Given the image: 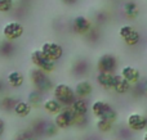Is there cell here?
<instances>
[{
  "instance_id": "obj_18",
  "label": "cell",
  "mask_w": 147,
  "mask_h": 140,
  "mask_svg": "<svg viewBox=\"0 0 147 140\" xmlns=\"http://www.w3.org/2000/svg\"><path fill=\"white\" fill-rule=\"evenodd\" d=\"M61 107H62L61 103L57 99H49L44 103V108H45L49 113H57V115H58V113L61 112Z\"/></svg>"
},
{
  "instance_id": "obj_9",
  "label": "cell",
  "mask_w": 147,
  "mask_h": 140,
  "mask_svg": "<svg viewBox=\"0 0 147 140\" xmlns=\"http://www.w3.org/2000/svg\"><path fill=\"white\" fill-rule=\"evenodd\" d=\"M4 35L7 39L9 40H14V39H18L22 36L23 33V27L21 23H17V22H10L8 23L7 26L4 27Z\"/></svg>"
},
{
  "instance_id": "obj_11",
  "label": "cell",
  "mask_w": 147,
  "mask_h": 140,
  "mask_svg": "<svg viewBox=\"0 0 147 140\" xmlns=\"http://www.w3.org/2000/svg\"><path fill=\"white\" fill-rule=\"evenodd\" d=\"M112 90L117 94H127L130 90V84L121 76V75H115L114 76V85Z\"/></svg>"
},
{
  "instance_id": "obj_28",
  "label": "cell",
  "mask_w": 147,
  "mask_h": 140,
  "mask_svg": "<svg viewBox=\"0 0 147 140\" xmlns=\"http://www.w3.org/2000/svg\"><path fill=\"white\" fill-rule=\"evenodd\" d=\"M65 3H69V4H74V3H76L78 0H63Z\"/></svg>"
},
{
  "instance_id": "obj_16",
  "label": "cell",
  "mask_w": 147,
  "mask_h": 140,
  "mask_svg": "<svg viewBox=\"0 0 147 140\" xmlns=\"http://www.w3.org/2000/svg\"><path fill=\"white\" fill-rule=\"evenodd\" d=\"M124 13L128 18L136 19L140 15V8L134 1H127L124 4Z\"/></svg>"
},
{
  "instance_id": "obj_23",
  "label": "cell",
  "mask_w": 147,
  "mask_h": 140,
  "mask_svg": "<svg viewBox=\"0 0 147 140\" xmlns=\"http://www.w3.org/2000/svg\"><path fill=\"white\" fill-rule=\"evenodd\" d=\"M13 7V0H0V12H9Z\"/></svg>"
},
{
  "instance_id": "obj_6",
  "label": "cell",
  "mask_w": 147,
  "mask_h": 140,
  "mask_svg": "<svg viewBox=\"0 0 147 140\" xmlns=\"http://www.w3.org/2000/svg\"><path fill=\"white\" fill-rule=\"evenodd\" d=\"M31 58H32L34 63H35L38 67H40L41 69H44V71H47V72L53 71V68H54L53 62H52L49 58H47L41 50H35L32 53V57H31Z\"/></svg>"
},
{
  "instance_id": "obj_19",
  "label": "cell",
  "mask_w": 147,
  "mask_h": 140,
  "mask_svg": "<svg viewBox=\"0 0 147 140\" xmlns=\"http://www.w3.org/2000/svg\"><path fill=\"white\" fill-rule=\"evenodd\" d=\"M8 81H9V84L12 85V86L18 87L23 84V76L20 72H12V73H9V76H8Z\"/></svg>"
},
{
  "instance_id": "obj_25",
  "label": "cell",
  "mask_w": 147,
  "mask_h": 140,
  "mask_svg": "<svg viewBox=\"0 0 147 140\" xmlns=\"http://www.w3.org/2000/svg\"><path fill=\"white\" fill-rule=\"evenodd\" d=\"M54 133H56V130H54L53 125H48V126H47V134H49V135H53Z\"/></svg>"
},
{
  "instance_id": "obj_27",
  "label": "cell",
  "mask_w": 147,
  "mask_h": 140,
  "mask_svg": "<svg viewBox=\"0 0 147 140\" xmlns=\"http://www.w3.org/2000/svg\"><path fill=\"white\" fill-rule=\"evenodd\" d=\"M142 89H143V91H145L146 94H147V80H146L145 82H143V85H142Z\"/></svg>"
},
{
  "instance_id": "obj_17",
  "label": "cell",
  "mask_w": 147,
  "mask_h": 140,
  "mask_svg": "<svg viewBox=\"0 0 147 140\" xmlns=\"http://www.w3.org/2000/svg\"><path fill=\"white\" fill-rule=\"evenodd\" d=\"M31 111V105L26 102H18L14 104V113L20 117H26Z\"/></svg>"
},
{
  "instance_id": "obj_4",
  "label": "cell",
  "mask_w": 147,
  "mask_h": 140,
  "mask_svg": "<svg viewBox=\"0 0 147 140\" xmlns=\"http://www.w3.org/2000/svg\"><path fill=\"white\" fill-rule=\"evenodd\" d=\"M117 66V59L112 54H103L98 59V69L99 72L105 73H114L115 68Z\"/></svg>"
},
{
  "instance_id": "obj_22",
  "label": "cell",
  "mask_w": 147,
  "mask_h": 140,
  "mask_svg": "<svg viewBox=\"0 0 147 140\" xmlns=\"http://www.w3.org/2000/svg\"><path fill=\"white\" fill-rule=\"evenodd\" d=\"M140 40H141V33L136 30L127 40H124V43H125V45H128V46H136V45H138Z\"/></svg>"
},
{
  "instance_id": "obj_3",
  "label": "cell",
  "mask_w": 147,
  "mask_h": 140,
  "mask_svg": "<svg viewBox=\"0 0 147 140\" xmlns=\"http://www.w3.org/2000/svg\"><path fill=\"white\" fill-rule=\"evenodd\" d=\"M127 126L132 131L140 133V131H146L147 127V117L142 113H130L127 118Z\"/></svg>"
},
{
  "instance_id": "obj_15",
  "label": "cell",
  "mask_w": 147,
  "mask_h": 140,
  "mask_svg": "<svg viewBox=\"0 0 147 140\" xmlns=\"http://www.w3.org/2000/svg\"><path fill=\"white\" fill-rule=\"evenodd\" d=\"M114 76L115 73H105V72H99L98 76H97V81L101 85L102 87L110 90L112 89V85H114Z\"/></svg>"
},
{
  "instance_id": "obj_31",
  "label": "cell",
  "mask_w": 147,
  "mask_h": 140,
  "mask_svg": "<svg viewBox=\"0 0 147 140\" xmlns=\"http://www.w3.org/2000/svg\"><path fill=\"white\" fill-rule=\"evenodd\" d=\"M146 131H147V127H146Z\"/></svg>"
},
{
  "instance_id": "obj_24",
  "label": "cell",
  "mask_w": 147,
  "mask_h": 140,
  "mask_svg": "<svg viewBox=\"0 0 147 140\" xmlns=\"http://www.w3.org/2000/svg\"><path fill=\"white\" fill-rule=\"evenodd\" d=\"M28 100H30V104H39L41 100V97L38 94V93H32V94H30V97H28Z\"/></svg>"
},
{
  "instance_id": "obj_13",
  "label": "cell",
  "mask_w": 147,
  "mask_h": 140,
  "mask_svg": "<svg viewBox=\"0 0 147 140\" xmlns=\"http://www.w3.org/2000/svg\"><path fill=\"white\" fill-rule=\"evenodd\" d=\"M74 28L79 33H86L90 30V21L83 15H79L74 19Z\"/></svg>"
},
{
  "instance_id": "obj_2",
  "label": "cell",
  "mask_w": 147,
  "mask_h": 140,
  "mask_svg": "<svg viewBox=\"0 0 147 140\" xmlns=\"http://www.w3.org/2000/svg\"><path fill=\"white\" fill-rule=\"evenodd\" d=\"M54 97L61 104L71 105L75 102V91L65 84H59L54 87Z\"/></svg>"
},
{
  "instance_id": "obj_21",
  "label": "cell",
  "mask_w": 147,
  "mask_h": 140,
  "mask_svg": "<svg viewBox=\"0 0 147 140\" xmlns=\"http://www.w3.org/2000/svg\"><path fill=\"white\" fill-rule=\"evenodd\" d=\"M134 31H136V28L133 27V26L124 25V26H121V27L119 28V36L121 37V40L124 41V40H127V39L129 37L133 32H134Z\"/></svg>"
},
{
  "instance_id": "obj_7",
  "label": "cell",
  "mask_w": 147,
  "mask_h": 140,
  "mask_svg": "<svg viewBox=\"0 0 147 140\" xmlns=\"http://www.w3.org/2000/svg\"><path fill=\"white\" fill-rule=\"evenodd\" d=\"M41 51L51 61H57V59H59L62 57V48L58 44L54 43H45L43 45V48H41Z\"/></svg>"
},
{
  "instance_id": "obj_20",
  "label": "cell",
  "mask_w": 147,
  "mask_h": 140,
  "mask_svg": "<svg viewBox=\"0 0 147 140\" xmlns=\"http://www.w3.org/2000/svg\"><path fill=\"white\" fill-rule=\"evenodd\" d=\"M96 126L101 133H110L112 130V127H114V122L107 120H97Z\"/></svg>"
},
{
  "instance_id": "obj_10",
  "label": "cell",
  "mask_w": 147,
  "mask_h": 140,
  "mask_svg": "<svg viewBox=\"0 0 147 140\" xmlns=\"http://www.w3.org/2000/svg\"><path fill=\"white\" fill-rule=\"evenodd\" d=\"M32 81L36 86L40 90H48L52 86L51 80L47 77V75H44L40 69H35L32 71Z\"/></svg>"
},
{
  "instance_id": "obj_8",
  "label": "cell",
  "mask_w": 147,
  "mask_h": 140,
  "mask_svg": "<svg viewBox=\"0 0 147 140\" xmlns=\"http://www.w3.org/2000/svg\"><path fill=\"white\" fill-rule=\"evenodd\" d=\"M120 75H121L123 77H124L125 80H127L128 82H129L130 85L132 84H138L141 80V72L138 68H136V67L133 66H125L121 68V72H120Z\"/></svg>"
},
{
  "instance_id": "obj_1",
  "label": "cell",
  "mask_w": 147,
  "mask_h": 140,
  "mask_svg": "<svg viewBox=\"0 0 147 140\" xmlns=\"http://www.w3.org/2000/svg\"><path fill=\"white\" fill-rule=\"evenodd\" d=\"M92 113L96 116L98 120H107L115 122L119 117L117 112L109 104V103L103 102V100H96L92 104Z\"/></svg>"
},
{
  "instance_id": "obj_30",
  "label": "cell",
  "mask_w": 147,
  "mask_h": 140,
  "mask_svg": "<svg viewBox=\"0 0 147 140\" xmlns=\"http://www.w3.org/2000/svg\"><path fill=\"white\" fill-rule=\"evenodd\" d=\"M23 140H35V139H31V138H26V139H23Z\"/></svg>"
},
{
  "instance_id": "obj_29",
  "label": "cell",
  "mask_w": 147,
  "mask_h": 140,
  "mask_svg": "<svg viewBox=\"0 0 147 140\" xmlns=\"http://www.w3.org/2000/svg\"><path fill=\"white\" fill-rule=\"evenodd\" d=\"M142 140H147V131H145V134H143V138Z\"/></svg>"
},
{
  "instance_id": "obj_12",
  "label": "cell",
  "mask_w": 147,
  "mask_h": 140,
  "mask_svg": "<svg viewBox=\"0 0 147 140\" xmlns=\"http://www.w3.org/2000/svg\"><path fill=\"white\" fill-rule=\"evenodd\" d=\"M70 109L75 117H85V115L88 113V104L84 99H76L71 104Z\"/></svg>"
},
{
  "instance_id": "obj_26",
  "label": "cell",
  "mask_w": 147,
  "mask_h": 140,
  "mask_svg": "<svg viewBox=\"0 0 147 140\" xmlns=\"http://www.w3.org/2000/svg\"><path fill=\"white\" fill-rule=\"evenodd\" d=\"M4 129H5V123H4V121H3V118H0V136L4 133Z\"/></svg>"
},
{
  "instance_id": "obj_14",
  "label": "cell",
  "mask_w": 147,
  "mask_h": 140,
  "mask_svg": "<svg viewBox=\"0 0 147 140\" xmlns=\"http://www.w3.org/2000/svg\"><path fill=\"white\" fill-rule=\"evenodd\" d=\"M92 91H93V86H92V84L89 81H80L75 87V94L80 99L89 97L92 94Z\"/></svg>"
},
{
  "instance_id": "obj_5",
  "label": "cell",
  "mask_w": 147,
  "mask_h": 140,
  "mask_svg": "<svg viewBox=\"0 0 147 140\" xmlns=\"http://www.w3.org/2000/svg\"><path fill=\"white\" fill-rule=\"evenodd\" d=\"M54 123H56V127L58 129H67L72 123H75V116L71 112V109H65L56 116Z\"/></svg>"
}]
</instances>
